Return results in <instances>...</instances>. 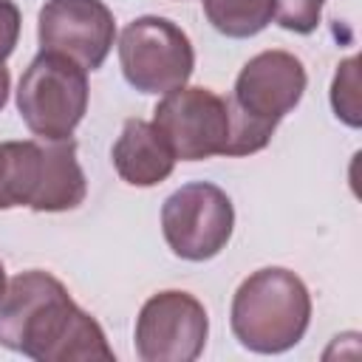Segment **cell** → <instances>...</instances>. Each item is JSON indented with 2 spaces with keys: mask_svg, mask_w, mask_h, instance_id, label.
I'll use <instances>...</instances> for the list:
<instances>
[{
  "mask_svg": "<svg viewBox=\"0 0 362 362\" xmlns=\"http://www.w3.org/2000/svg\"><path fill=\"white\" fill-rule=\"evenodd\" d=\"M209 25L229 40H249L274 20V0H204Z\"/></svg>",
  "mask_w": 362,
  "mask_h": 362,
  "instance_id": "obj_13",
  "label": "cell"
},
{
  "mask_svg": "<svg viewBox=\"0 0 362 362\" xmlns=\"http://www.w3.org/2000/svg\"><path fill=\"white\" fill-rule=\"evenodd\" d=\"M3 288H6V269H3V263H0V294H3Z\"/></svg>",
  "mask_w": 362,
  "mask_h": 362,
  "instance_id": "obj_18",
  "label": "cell"
},
{
  "mask_svg": "<svg viewBox=\"0 0 362 362\" xmlns=\"http://www.w3.org/2000/svg\"><path fill=\"white\" fill-rule=\"evenodd\" d=\"M0 345L37 362L113 359L102 325L79 308L62 280L28 269L11 277L0 294Z\"/></svg>",
  "mask_w": 362,
  "mask_h": 362,
  "instance_id": "obj_1",
  "label": "cell"
},
{
  "mask_svg": "<svg viewBox=\"0 0 362 362\" xmlns=\"http://www.w3.org/2000/svg\"><path fill=\"white\" fill-rule=\"evenodd\" d=\"M308 76L303 62L280 48L255 54L238 74L229 107V141L223 156H252L260 153L286 113H291L303 93Z\"/></svg>",
  "mask_w": 362,
  "mask_h": 362,
  "instance_id": "obj_2",
  "label": "cell"
},
{
  "mask_svg": "<svg viewBox=\"0 0 362 362\" xmlns=\"http://www.w3.org/2000/svg\"><path fill=\"white\" fill-rule=\"evenodd\" d=\"M88 195V181L76 158L74 139L40 141V173L31 198L34 212H68L76 209Z\"/></svg>",
  "mask_w": 362,
  "mask_h": 362,
  "instance_id": "obj_11",
  "label": "cell"
},
{
  "mask_svg": "<svg viewBox=\"0 0 362 362\" xmlns=\"http://www.w3.org/2000/svg\"><path fill=\"white\" fill-rule=\"evenodd\" d=\"M119 65L130 88L164 96L189 82L195 51L181 25L158 14H144L122 28Z\"/></svg>",
  "mask_w": 362,
  "mask_h": 362,
  "instance_id": "obj_5",
  "label": "cell"
},
{
  "mask_svg": "<svg viewBox=\"0 0 362 362\" xmlns=\"http://www.w3.org/2000/svg\"><path fill=\"white\" fill-rule=\"evenodd\" d=\"M325 0H274V20L280 28L294 34L317 31Z\"/></svg>",
  "mask_w": 362,
  "mask_h": 362,
  "instance_id": "obj_15",
  "label": "cell"
},
{
  "mask_svg": "<svg viewBox=\"0 0 362 362\" xmlns=\"http://www.w3.org/2000/svg\"><path fill=\"white\" fill-rule=\"evenodd\" d=\"M235 229L229 195L209 181L178 187L161 206V232L175 257L204 263L226 249Z\"/></svg>",
  "mask_w": 362,
  "mask_h": 362,
  "instance_id": "obj_6",
  "label": "cell"
},
{
  "mask_svg": "<svg viewBox=\"0 0 362 362\" xmlns=\"http://www.w3.org/2000/svg\"><path fill=\"white\" fill-rule=\"evenodd\" d=\"M133 337L141 362H192L204 354L209 317L195 294L167 288L141 305Z\"/></svg>",
  "mask_w": 362,
  "mask_h": 362,
  "instance_id": "obj_8",
  "label": "cell"
},
{
  "mask_svg": "<svg viewBox=\"0 0 362 362\" xmlns=\"http://www.w3.org/2000/svg\"><path fill=\"white\" fill-rule=\"evenodd\" d=\"M20 40V8L11 0H0V62H6Z\"/></svg>",
  "mask_w": 362,
  "mask_h": 362,
  "instance_id": "obj_16",
  "label": "cell"
},
{
  "mask_svg": "<svg viewBox=\"0 0 362 362\" xmlns=\"http://www.w3.org/2000/svg\"><path fill=\"white\" fill-rule=\"evenodd\" d=\"M37 40L42 51L96 71L113 48L116 20L102 0H45L37 17Z\"/></svg>",
  "mask_w": 362,
  "mask_h": 362,
  "instance_id": "obj_9",
  "label": "cell"
},
{
  "mask_svg": "<svg viewBox=\"0 0 362 362\" xmlns=\"http://www.w3.org/2000/svg\"><path fill=\"white\" fill-rule=\"evenodd\" d=\"M110 161L119 173V178L130 187H156L173 175L175 156L161 139V133L153 127V122L144 119H127L119 139L113 141Z\"/></svg>",
  "mask_w": 362,
  "mask_h": 362,
  "instance_id": "obj_10",
  "label": "cell"
},
{
  "mask_svg": "<svg viewBox=\"0 0 362 362\" xmlns=\"http://www.w3.org/2000/svg\"><path fill=\"white\" fill-rule=\"evenodd\" d=\"M331 107L339 122L348 127L362 124V107H359V59L348 57L337 65L334 82H331Z\"/></svg>",
  "mask_w": 362,
  "mask_h": 362,
  "instance_id": "obj_14",
  "label": "cell"
},
{
  "mask_svg": "<svg viewBox=\"0 0 362 362\" xmlns=\"http://www.w3.org/2000/svg\"><path fill=\"white\" fill-rule=\"evenodd\" d=\"M8 90H11V74H8L6 62H0V110H3L6 102H8Z\"/></svg>",
  "mask_w": 362,
  "mask_h": 362,
  "instance_id": "obj_17",
  "label": "cell"
},
{
  "mask_svg": "<svg viewBox=\"0 0 362 362\" xmlns=\"http://www.w3.org/2000/svg\"><path fill=\"white\" fill-rule=\"evenodd\" d=\"M88 71L74 59L40 51L20 76L17 110L40 141H65L88 110Z\"/></svg>",
  "mask_w": 362,
  "mask_h": 362,
  "instance_id": "obj_4",
  "label": "cell"
},
{
  "mask_svg": "<svg viewBox=\"0 0 362 362\" xmlns=\"http://www.w3.org/2000/svg\"><path fill=\"white\" fill-rule=\"evenodd\" d=\"M40 173V139L37 141H3L0 144V209L31 206Z\"/></svg>",
  "mask_w": 362,
  "mask_h": 362,
  "instance_id": "obj_12",
  "label": "cell"
},
{
  "mask_svg": "<svg viewBox=\"0 0 362 362\" xmlns=\"http://www.w3.org/2000/svg\"><path fill=\"white\" fill-rule=\"evenodd\" d=\"M308 322L311 294L305 283L283 266L252 272L232 297L229 325L246 351L283 354L305 337Z\"/></svg>",
  "mask_w": 362,
  "mask_h": 362,
  "instance_id": "obj_3",
  "label": "cell"
},
{
  "mask_svg": "<svg viewBox=\"0 0 362 362\" xmlns=\"http://www.w3.org/2000/svg\"><path fill=\"white\" fill-rule=\"evenodd\" d=\"M153 127L161 133L175 161H204L226 153V99L201 85H181L156 105Z\"/></svg>",
  "mask_w": 362,
  "mask_h": 362,
  "instance_id": "obj_7",
  "label": "cell"
}]
</instances>
